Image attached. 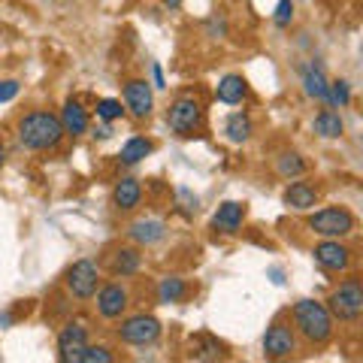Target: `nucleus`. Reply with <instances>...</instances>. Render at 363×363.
<instances>
[{
  "instance_id": "2",
  "label": "nucleus",
  "mask_w": 363,
  "mask_h": 363,
  "mask_svg": "<svg viewBox=\"0 0 363 363\" xmlns=\"http://www.w3.org/2000/svg\"><path fill=\"white\" fill-rule=\"evenodd\" d=\"M294 327L309 345H327L333 339V315L324 303L300 300L294 303Z\"/></svg>"
},
{
  "instance_id": "32",
  "label": "nucleus",
  "mask_w": 363,
  "mask_h": 363,
  "mask_svg": "<svg viewBox=\"0 0 363 363\" xmlns=\"http://www.w3.org/2000/svg\"><path fill=\"white\" fill-rule=\"evenodd\" d=\"M152 79H155V88H167L164 73H161V64H152Z\"/></svg>"
},
{
  "instance_id": "27",
  "label": "nucleus",
  "mask_w": 363,
  "mask_h": 363,
  "mask_svg": "<svg viewBox=\"0 0 363 363\" xmlns=\"http://www.w3.org/2000/svg\"><path fill=\"white\" fill-rule=\"evenodd\" d=\"M124 116V106H121V100H112V97H104V100H97V118L100 121H118Z\"/></svg>"
},
{
  "instance_id": "7",
  "label": "nucleus",
  "mask_w": 363,
  "mask_h": 363,
  "mask_svg": "<svg viewBox=\"0 0 363 363\" xmlns=\"http://www.w3.org/2000/svg\"><path fill=\"white\" fill-rule=\"evenodd\" d=\"M67 291L73 294L76 300H91L100 288V269L94 260H76V264L67 269Z\"/></svg>"
},
{
  "instance_id": "19",
  "label": "nucleus",
  "mask_w": 363,
  "mask_h": 363,
  "mask_svg": "<svg viewBox=\"0 0 363 363\" xmlns=\"http://www.w3.org/2000/svg\"><path fill=\"white\" fill-rule=\"evenodd\" d=\"M318 203V191L309 182H291L288 191H285V206L288 209H297V212H306V209H315Z\"/></svg>"
},
{
  "instance_id": "26",
  "label": "nucleus",
  "mask_w": 363,
  "mask_h": 363,
  "mask_svg": "<svg viewBox=\"0 0 363 363\" xmlns=\"http://www.w3.org/2000/svg\"><path fill=\"white\" fill-rule=\"evenodd\" d=\"M182 297H185V281H182L179 276L161 279V285H157V300L161 303H179Z\"/></svg>"
},
{
  "instance_id": "6",
  "label": "nucleus",
  "mask_w": 363,
  "mask_h": 363,
  "mask_svg": "<svg viewBox=\"0 0 363 363\" xmlns=\"http://www.w3.org/2000/svg\"><path fill=\"white\" fill-rule=\"evenodd\" d=\"M118 339L121 342H128V345H136V348H143V345H152L161 339V321H157L155 315H130V318H124L121 327H118Z\"/></svg>"
},
{
  "instance_id": "21",
  "label": "nucleus",
  "mask_w": 363,
  "mask_h": 363,
  "mask_svg": "<svg viewBox=\"0 0 363 363\" xmlns=\"http://www.w3.org/2000/svg\"><path fill=\"white\" fill-rule=\"evenodd\" d=\"M312 128H315L318 136H324V140H336V136H342L345 124H342V118H339V112L324 109V112H318V116H315Z\"/></svg>"
},
{
  "instance_id": "30",
  "label": "nucleus",
  "mask_w": 363,
  "mask_h": 363,
  "mask_svg": "<svg viewBox=\"0 0 363 363\" xmlns=\"http://www.w3.org/2000/svg\"><path fill=\"white\" fill-rule=\"evenodd\" d=\"M272 21H276L279 28H288L294 21V0H279L276 6V16H272Z\"/></svg>"
},
{
  "instance_id": "34",
  "label": "nucleus",
  "mask_w": 363,
  "mask_h": 363,
  "mask_svg": "<svg viewBox=\"0 0 363 363\" xmlns=\"http://www.w3.org/2000/svg\"><path fill=\"white\" fill-rule=\"evenodd\" d=\"M6 164V149H4V143H0V167Z\"/></svg>"
},
{
  "instance_id": "23",
  "label": "nucleus",
  "mask_w": 363,
  "mask_h": 363,
  "mask_svg": "<svg viewBox=\"0 0 363 363\" xmlns=\"http://www.w3.org/2000/svg\"><path fill=\"white\" fill-rule=\"evenodd\" d=\"M152 149H155L152 140H145V136H130V140L121 145V155L118 157H121L124 164H140L143 157L152 155Z\"/></svg>"
},
{
  "instance_id": "10",
  "label": "nucleus",
  "mask_w": 363,
  "mask_h": 363,
  "mask_svg": "<svg viewBox=\"0 0 363 363\" xmlns=\"http://www.w3.org/2000/svg\"><path fill=\"white\" fill-rule=\"evenodd\" d=\"M312 257H315V264L318 267H324V269H330V272H342L351 267V248L342 245L339 240H324V242H318L312 248Z\"/></svg>"
},
{
  "instance_id": "9",
  "label": "nucleus",
  "mask_w": 363,
  "mask_h": 363,
  "mask_svg": "<svg viewBox=\"0 0 363 363\" xmlns=\"http://www.w3.org/2000/svg\"><path fill=\"white\" fill-rule=\"evenodd\" d=\"M85 345H88V327L82 321L64 324L61 333H58V360L61 363H76Z\"/></svg>"
},
{
  "instance_id": "16",
  "label": "nucleus",
  "mask_w": 363,
  "mask_h": 363,
  "mask_svg": "<svg viewBox=\"0 0 363 363\" xmlns=\"http://www.w3.org/2000/svg\"><path fill=\"white\" fill-rule=\"evenodd\" d=\"M300 76H303L306 94L315 97V100H321V104H327V91H330V82H327V76H324V70H321V64H315V61L303 64Z\"/></svg>"
},
{
  "instance_id": "22",
  "label": "nucleus",
  "mask_w": 363,
  "mask_h": 363,
  "mask_svg": "<svg viewBox=\"0 0 363 363\" xmlns=\"http://www.w3.org/2000/svg\"><path fill=\"white\" fill-rule=\"evenodd\" d=\"M224 136L230 140L233 145H242L248 136H252V118L245 116V112H233V116H227L224 121Z\"/></svg>"
},
{
  "instance_id": "29",
  "label": "nucleus",
  "mask_w": 363,
  "mask_h": 363,
  "mask_svg": "<svg viewBox=\"0 0 363 363\" xmlns=\"http://www.w3.org/2000/svg\"><path fill=\"white\" fill-rule=\"evenodd\" d=\"M109 360H112V351L106 345H85L76 363H109Z\"/></svg>"
},
{
  "instance_id": "24",
  "label": "nucleus",
  "mask_w": 363,
  "mask_h": 363,
  "mask_svg": "<svg viewBox=\"0 0 363 363\" xmlns=\"http://www.w3.org/2000/svg\"><path fill=\"white\" fill-rule=\"evenodd\" d=\"M191 357L194 360H218V357H224V345L212 336H197L194 342H191Z\"/></svg>"
},
{
  "instance_id": "35",
  "label": "nucleus",
  "mask_w": 363,
  "mask_h": 363,
  "mask_svg": "<svg viewBox=\"0 0 363 363\" xmlns=\"http://www.w3.org/2000/svg\"><path fill=\"white\" fill-rule=\"evenodd\" d=\"M112 133V128H100V130H94V136H109Z\"/></svg>"
},
{
  "instance_id": "3",
  "label": "nucleus",
  "mask_w": 363,
  "mask_h": 363,
  "mask_svg": "<svg viewBox=\"0 0 363 363\" xmlns=\"http://www.w3.org/2000/svg\"><path fill=\"white\" fill-rule=\"evenodd\" d=\"M327 309H330L333 318H339V321H345V324L360 321V315H363V288H360V281L357 279H345L342 285L330 294Z\"/></svg>"
},
{
  "instance_id": "14",
  "label": "nucleus",
  "mask_w": 363,
  "mask_h": 363,
  "mask_svg": "<svg viewBox=\"0 0 363 363\" xmlns=\"http://www.w3.org/2000/svg\"><path fill=\"white\" fill-rule=\"evenodd\" d=\"M242 218H245V206L236 200H227L218 206V212L212 215V227L221 233H236L242 227Z\"/></svg>"
},
{
  "instance_id": "11",
  "label": "nucleus",
  "mask_w": 363,
  "mask_h": 363,
  "mask_svg": "<svg viewBox=\"0 0 363 363\" xmlns=\"http://www.w3.org/2000/svg\"><path fill=\"white\" fill-rule=\"evenodd\" d=\"M124 106L130 109L133 118H149L152 116V106H155V97H152V85L145 79H130L124 82Z\"/></svg>"
},
{
  "instance_id": "4",
  "label": "nucleus",
  "mask_w": 363,
  "mask_h": 363,
  "mask_svg": "<svg viewBox=\"0 0 363 363\" xmlns=\"http://www.w3.org/2000/svg\"><path fill=\"white\" fill-rule=\"evenodd\" d=\"M309 230L324 236V240H342V236L354 233V215L342 206H327L309 215Z\"/></svg>"
},
{
  "instance_id": "12",
  "label": "nucleus",
  "mask_w": 363,
  "mask_h": 363,
  "mask_svg": "<svg viewBox=\"0 0 363 363\" xmlns=\"http://www.w3.org/2000/svg\"><path fill=\"white\" fill-rule=\"evenodd\" d=\"M130 306V294L124 285L112 281V285L97 288V312L106 318V321H116V318L124 315V309Z\"/></svg>"
},
{
  "instance_id": "15",
  "label": "nucleus",
  "mask_w": 363,
  "mask_h": 363,
  "mask_svg": "<svg viewBox=\"0 0 363 363\" xmlns=\"http://www.w3.org/2000/svg\"><path fill=\"white\" fill-rule=\"evenodd\" d=\"M143 267V255L136 248H116L109 255V272L118 279H128V276H136Z\"/></svg>"
},
{
  "instance_id": "13",
  "label": "nucleus",
  "mask_w": 363,
  "mask_h": 363,
  "mask_svg": "<svg viewBox=\"0 0 363 363\" xmlns=\"http://www.w3.org/2000/svg\"><path fill=\"white\" fill-rule=\"evenodd\" d=\"M128 236L136 245H155L167 236V224L161 218H140L128 227Z\"/></svg>"
},
{
  "instance_id": "28",
  "label": "nucleus",
  "mask_w": 363,
  "mask_h": 363,
  "mask_svg": "<svg viewBox=\"0 0 363 363\" xmlns=\"http://www.w3.org/2000/svg\"><path fill=\"white\" fill-rule=\"evenodd\" d=\"M327 104L330 106H348L351 104V85L345 79H339V82H330V91H327Z\"/></svg>"
},
{
  "instance_id": "20",
  "label": "nucleus",
  "mask_w": 363,
  "mask_h": 363,
  "mask_svg": "<svg viewBox=\"0 0 363 363\" xmlns=\"http://www.w3.org/2000/svg\"><path fill=\"white\" fill-rule=\"evenodd\" d=\"M245 94H248V85H245V79L236 76V73H227L218 82V88H215V97H218L221 104H227V106L242 104Z\"/></svg>"
},
{
  "instance_id": "18",
  "label": "nucleus",
  "mask_w": 363,
  "mask_h": 363,
  "mask_svg": "<svg viewBox=\"0 0 363 363\" xmlns=\"http://www.w3.org/2000/svg\"><path fill=\"white\" fill-rule=\"evenodd\" d=\"M58 118H61L64 136H82V133L88 130V112L82 109V104H79V100H67Z\"/></svg>"
},
{
  "instance_id": "8",
  "label": "nucleus",
  "mask_w": 363,
  "mask_h": 363,
  "mask_svg": "<svg viewBox=\"0 0 363 363\" xmlns=\"http://www.w3.org/2000/svg\"><path fill=\"white\" fill-rule=\"evenodd\" d=\"M297 351V339H294V327L285 321H272L264 333V354L272 360H285Z\"/></svg>"
},
{
  "instance_id": "25",
  "label": "nucleus",
  "mask_w": 363,
  "mask_h": 363,
  "mask_svg": "<svg viewBox=\"0 0 363 363\" xmlns=\"http://www.w3.org/2000/svg\"><path fill=\"white\" fill-rule=\"evenodd\" d=\"M276 169H279V176L281 179H297V176H303L306 173V161L297 155V152H285L276 161Z\"/></svg>"
},
{
  "instance_id": "5",
  "label": "nucleus",
  "mask_w": 363,
  "mask_h": 363,
  "mask_svg": "<svg viewBox=\"0 0 363 363\" xmlns=\"http://www.w3.org/2000/svg\"><path fill=\"white\" fill-rule=\"evenodd\" d=\"M167 124L169 130H173L176 136H194L200 128H203V106L197 97H179L173 106H169L167 112Z\"/></svg>"
},
{
  "instance_id": "1",
  "label": "nucleus",
  "mask_w": 363,
  "mask_h": 363,
  "mask_svg": "<svg viewBox=\"0 0 363 363\" xmlns=\"http://www.w3.org/2000/svg\"><path fill=\"white\" fill-rule=\"evenodd\" d=\"M64 140V128H61V118L55 112H28L21 116L18 121V143L30 152H49L55 149Z\"/></svg>"
},
{
  "instance_id": "17",
  "label": "nucleus",
  "mask_w": 363,
  "mask_h": 363,
  "mask_svg": "<svg viewBox=\"0 0 363 363\" xmlns=\"http://www.w3.org/2000/svg\"><path fill=\"white\" fill-rule=\"evenodd\" d=\"M140 200H143V185L136 179H121L116 182V188H112V203H116V209L121 212H130L140 206Z\"/></svg>"
},
{
  "instance_id": "33",
  "label": "nucleus",
  "mask_w": 363,
  "mask_h": 363,
  "mask_svg": "<svg viewBox=\"0 0 363 363\" xmlns=\"http://www.w3.org/2000/svg\"><path fill=\"white\" fill-rule=\"evenodd\" d=\"M164 6H167V9H179L182 0H164Z\"/></svg>"
},
{
  "instance_id": "31",
  "label": "nucleus",
  "mask_w": 363,
  "mask_h": 363,
  "mask_svg": "<svg viewBox=\"0 0 363 363\" xmlns=\"http://www.w3.org/2000/svg\"><path fill=\"white\" fill-rule=\"evenodd\" d=\"M18 82L16 79H4V82H0V104H9V100H13L16 94H18Z\"/></svg>"
}]
</instances>
